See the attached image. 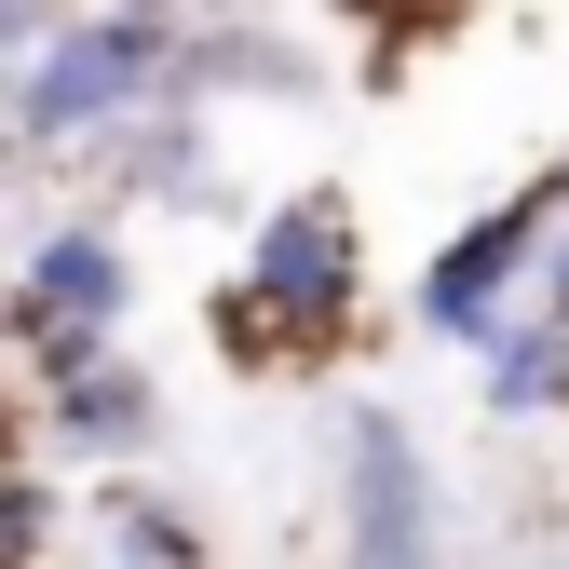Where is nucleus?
<instances>
[{
	"label": "nucleus",
	"instance_id": "obj_3",
	"mask_svg": "<svg viewBox=\"0 0 569 569\" xmlns=\"http://www.w3.org/2000/svg\"><path fill=\"white\" fill-rule=\"evenodd\" d=\"M150 82H163V54H150V28H122V14H96V28H68V41H41V68H28V96H14V122H28V136H82V122L136 109Z\"/></svg>",
	"mask_w": 569,
	"mask_h": 569
},
{
	"label": "nucleus",
	"instance_id": "obj_7",
	"mask_svg": "<svg viewBox=\"0 0 569 569\" xmlns=\"http://www.w3.org/2000/svg\"><path fill=\"white\" fill-rule=\"evenodd\" d=\"M0 542H14V556L41 542V488H28V475H0Z\"/></svg>",
	"mask_w": 569,
	"mask_h": 569
},
{
	"label": "nucleus",
	"instance_id": "obj_4",
	"mask_svg": "<svg viewBox=\"0 0 569 569\" xmlns=\"http://www.w3.org/2000/svg\"><path fill=\"white\" fill-rule=\"evenodd\" d=\"M339 475H352V569H420V461L380 407H352Z\"/></svg>",
	"mask_w": 569,
	"mask_h": 569
},
{
	"label": "nucleus",
	"instance_id": "obj_2",
	"mask_svg": "<svg viewBox=\"0 0 569 569\" xmlns=\"http://www.w3.org/2000/svg\"><path fill=\"white\" fill-rule=\"evenodd\" d=\"M556 203H569V177H529L516 203H488V218H475L435 271H420V326H435V339H488V326H502V299L529 284V258H542V231H556Z\"/></svg>",
	"mask_w": 569,
	"mask_h": 569
},
{
	"label": "nucleus",
	"instance_id": "obj_1",
	"mask_svg": "<svg viewBox=\"0 0 569 569\" xmlns=\"http://www.w3.org/2000/svg\"><path fill=\"white\" fill-rule=\"evenodd\" d=\"M352 312V218L339 203H271L258 244H244V284L218 299V339L284 367V352H312L326 326Z\"/></svg>",
	"mask_w": 569,
	"mask_h": 569
},
{
	"label": "nucleus",
	"instance_id": "obj_6",
	"mask_svg": "<svg viewBox=\"0 0 569 569\" xmlns=\"http://www.w3.org/2000/svg\"><path fill=\"white\" fill-rule=\"evenodd\" d=\"M54 420H68L82 448H136V435H150V380H136V367H96V352H68V367H54Z\"/></svg>",
	"mask_w": 569,
	"mask_h": 569
},
{
	"label": "nucleus",
	"instance_id": "obj_8",
	"mask_svg": "<svg viewBox=\"0 0 569 569\" xmlns=\"http://www.w3.org/2000/svg\"><path fill=\"white\" fill-rule=\"evenodd\" d=\"M339 14H393V0H339ZM407 14H448V0H407Z\"/></svg>",
	"mask_w": 569,
	"mask_h": 569
},
{
	"label": "nucleus",
	"instance_id": "obj_5",
	"mask_svg": "<svg viewBox=\"0 0 569 569\" xmlns=\"http://www.w3.org/2000/svg\"><path fill=\"white\" fill-rule=\"evenodd\" d=\"M122 299H136V258H122L109 231H54V244H28V326H41V339H109Z\"/></svg>",
	"mask_w": 569,
	"mask_h": 569
}]
</instances>
